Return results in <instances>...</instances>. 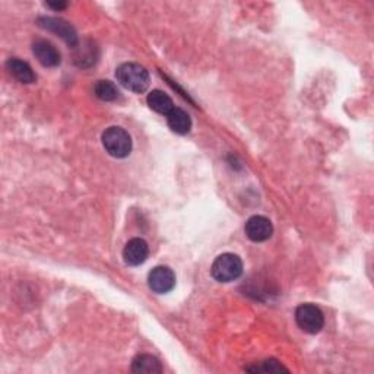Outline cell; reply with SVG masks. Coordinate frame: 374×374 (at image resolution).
<instances>
[{
  "label": "cell",
  "instance_id": "1",
  "mask_svg": "<svg viewBox=\"0 0 374 374\" xmlns=\"http://www.w3.org/2000/svg\"><path fill=\"white\" fill-rule=\"evenodd\" d=\"M116 78L126 89L142 94L149 87L148 70L139 63H123L116 70Z\"/></svg>",
  "mask_w": 374,
  "mask_h": 374
},
{
  "label": "cell",
  "instance_id": "2",
  "mask_svg": "<svg viewBox=\"0 0 374 374\" xmlns=\"http://www.w3.org/2000/svg\"><path fill=\"white\" fill-rule=\"evenodd\" d=\"M102 146L114 158H126L132 152V138L124 129L111 126L102 133Z\"/></svg>",
  "mask_w": 374,
  "mask_h": 374
},
{
  "label": "cell",
  "instance_id": "3",
  "mask_svg": "<svg viewBox=\"0 0 374 374\" xmlns=\"http://www.w3.org/2000/svg\"><path fill=\"white\" fill-rule=\"evenodd\" d=\"M243 262L237 254L224 253L218 256L210 267V275L218 283H232L241 276Z\"/></svg>",
  "mask_w": 374,
  "mask_h": 374
},
{
  "label": "cell",
  "instance_id": "4",
  "mask_svg": "<svg viewBox=\"0 0 374 374\" xmlns=\"http://www.w3.org/2000/svg\"><path fill=\"white\" fill-rule=\"evenodd\" d=\"M296 322L301 331L310 335L319 333L324 326L323 311L311 302L301 304L296 310Z\"/></svg>",
  "mask_w": 374,
  "mask_h": 374
},
{
  "label": "cell",
  "instance_id": "5",
  "mask_svg": "<svg viewBox=\"0 0 374 374\" xmlns=\"http://www.w3.org/2000/svg\"><path fill=\"white\" fill-rule=\"evenodd\" d=\"M37 23H38V27H41L43 30L57 34L58 37H60L69 47H72V49H75V47L79 44L78 34H76L75 28L65 19L52 18V16H41L37 19Z\"/></svg>",
  "mask_w": 374,
  "mask_h": 374
},
{
  "label": "cell",
  "instance_id": "6",
  "mask_svg": "<svg viewBox=\"0 0 374 374\" xmlns=\"http://www.w3.org/2000/svg\"><path fill=\"white\" fill-rule=\"evenodd\" d=\"M148 285L157 294H167L175 287V274L168 266H157L148 275Z\"/></svg>",
  "mask_w": 374,
  "mask_h": 374
},
{
  "label": "cell",
  "instance_id": "7",
  "mask_svg": "<svg viewBox=\"0 0 374 374\" xmlns=\"http://www.w3.org/2000/svg\"><path fill=\"white\" fill-rule=\"evenodd\" d=\"M245 236H248L254 243H262L272 237L274 226L269 218L263 215H254L245 222Z\"/></svg>",
  "mask_w": 374,
  "mask_h": 374
},
{
  "label": "cell",
  "instance_id": "8",
  "mask_svg": "<svg viewBox=\"0 0 374 374\" xmlns=\"http://www.w3.org/2000/svg\"><path fill=\"white\" fill-rule=\"evenodd\" d=\"M149 254V245L144 239L129 240L123 249V259L129 266H139L145 263Z\"/></svg>",
  "mask_w": 374,
  "mask_h": 374
},
{
  "label": "cell",
  "instance_id": "9",
  "mask_svg": "<svg viewBox=\"0 0 374 374\" xmlns=\"http://www.w3.org/2000/svg\"><path fill=\"white\" fill-rule=\"evenodd\" d=\"M32 53L44 67H56L60 65V53L50 41L37 40L32 44Z\"/></svg>",
  "mask_w": 374,
  "mask_h": 374
},
{
  "label": "cell",
  "instance_id": "10",
  "mask_svg": "<svg viewBox=\"0 0 374 374\" xmlns=\"http://www.w3.org/2000/svg\"><path fill=\"white\" fill-rule=\"evenodd\" d=\"M167 124L174 133L186 135V133H189L190 129H192V119H190V116L187 114V111H184L183 109L174 107L167 114Z\"/></svg>",
  "mask_w": 374,
  "mask_h": 374
},
{
  "label": "cell",
  "instance_id": "11",
  "mask_svg": "<svg viewBox=\"0 0 374 374\" xmlns=\"http://www.w3.org/2000/svg\"><path fill=\"white\" fill-rule=\"evenodd\" d=\"M6 67L9 74L19 80L21 84H32V82H35L34 70L27 62L19 60V58H9L6 62Z\"/></svg>",
  "mask_w": 374,
  "mask_h": 374
},
{
  "label": "cell",
  "instance_id": "12",
  "mask_svg": "<svg viewBox=\"0 0 374 374\" xmlns=\"http://www.w3.org/2000/svg\"><path fill=\"white\" fill-rule=\"evenodd\" d=\"M132 371L138 374H155L162 373V366L157 357L149 354L136 355L132 361Z\"/></svg>",
  "mask_w": 374,
  "mask_h": 374
},
{
  "label": "cell",
  "instance_id": "13",
  "mask_svg": "<svg viewBox=\"0 0 374 374\" xmlns=\"http://www.w3.org/2000/svg\"><path fill=\"white\" fill-rule=\"evenodd\" d=\"M146 102L151 110H154L155 113L162 116H167L174 109L173 100L167 96L166 92H162L160 89L151 91L146 97Z\"/></svg>",
  "mask_w": 374,
  "mask_h": 374
},
{
  "label": "cell",
  "instance_id": "14",
  "mask_svg": "<svg viewBox=\"0 0 374 374\" xmlns=\"http://www.w3.org/2000/svg\"><path fill=\"white\" fill-rule=\"evenodd\" d=\"M94 94H96L97 98L101 101H116L119 98L120 92L117 89V87L113 84L111 80H98L96 87H94Z\"/></svg>",
  "mask_w": 374,
  "mask_h": 374
},
{
  "label": "cell",
  "instance_id": "15",
  "mask_svg": "<svg viewBox=\"0 0 374 374\" xmlns=\"http://www.w3.org/2000/svg\"><path fill=\"white\" fill-rule=\"evenodd\" d=\"M249 371H253V373H279V371H288L287 367H284L283 364H280L279 361L276 360H267V361H263L261 362L259 366L256 367H250L248 368Z\"/></svg>",
  "mask_w": 374,
  "mask_h": 374
},
{
  "label": "cell",
  "instance_id": "16",
  "mask_svg": "<svg viewBox=\"0 0 374 374\" xmlns=\"http://www.w3.org/2000/svg\"><path fill=\"white\" fill-rule=\"evenodd\" d=\"M47 6L52 8V9H56V10H60V9H65L67 5L66 3H47Z\"/></svg>",
  "mask_w": 374,
  "mask_h": 374
}]
</instances>
